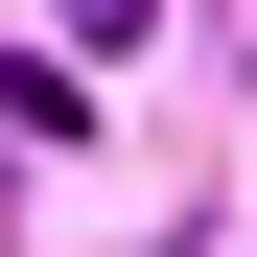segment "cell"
Segmentation results:
<instances>
[{"label": "cell", "mask_w": 257, "mask_h": 257, "mask_svg": "<svg viewBox=\"0 0 257 257\" xmlns=\"http://www.w3.org/2000/svg\"><path fill=\"white\" fill-rule=\"evenodd\" d=\"M70 47H141V0H70Z\"/></svg>", "instance_id": "obj_1"}]
</instances>
